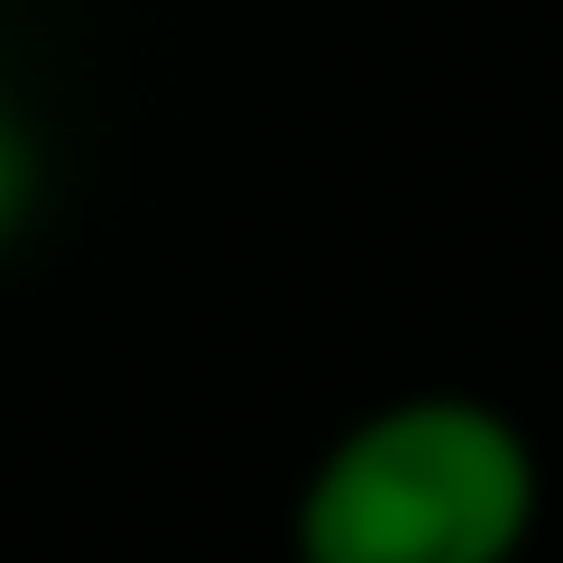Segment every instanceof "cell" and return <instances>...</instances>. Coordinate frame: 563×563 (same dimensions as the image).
<instances>
[{"label":"cell","instance_id":"1","mask_svg":"<svg viewBox=\"0 0 563 563\" xmlns=\"http://www.w3.org/2000/svg\"><path fill=\"white\" fill-rule=\"evenodd\" d=\"M545 508V472L518 416L426 388L369 407L296 489V563H518Z\"/></svg>","mask_w":563,"mask_h":563},{"label":"cell","instance_id":"2","mask_svg":"<svg viewBox=\"0 0 563 563\" xmlns=\"http://www.w3.org/2000/svg\"><path fill=\"white\" fill-rule=\"evenodd\" d=\"M29 167H37V148H29V130L0 111V231H10L19 213H29Z\"/></svg>","mask_w":563,"mask_h":563}]
</instances>
